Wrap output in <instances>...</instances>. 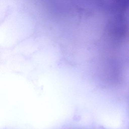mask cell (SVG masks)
Wrapping results in <instances>:
<instances>
[]
</instances>
